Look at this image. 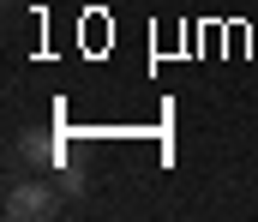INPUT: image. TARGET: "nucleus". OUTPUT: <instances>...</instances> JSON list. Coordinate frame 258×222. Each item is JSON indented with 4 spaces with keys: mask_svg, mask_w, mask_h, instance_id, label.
Returning a JSON list of instances; mask_svg holds the SVG:
<instances>
[{
    "mask_svg": "<svg viewBox=\"0 0 258 222\" xmlns=\"http://www.w3.org/2000/svg\"><path fill=\"white\" fill-rule=\"evenodd\" d=\"M0 210H6L12 222H42V216H54V210H60V198H54V186H48V180H12Z\"/></svg>",
    "mask_w": 258,
    "mask_h": 222,
    "instance_id": "obj_1",
    "label": "nucleus"
},
{
    "mask_svg": "<svg viewBox=\"0 0 258 222\" xmlns=\"http://www.w3.org/2000/svg\"><path fill=\"white\" fill-rule=\"evenodd\" d=\"M18 156H24V162H36V168H48V162H54V144H48V138H36V132H24V138H18Z\"/></svg>",
    "mask_w": 258,
    "mask_h": 222,
    "instance_id": "obj_2",
    "label": "nucleus"
},
{
    "mask_svg": "<svg viewBox=\"0 0 258 222\" xmlns=\"http://www.w3.org/2000/svg\"><path fill=\"white\" fill-rule=\"evenodd\" d=\"M60 192H66V198H84V192H90V180H78V174H60Z\"/></svg>",
    "mask_w": 258,
    "mask_h": 222,
    "instance_id": "obj_3",
    "label": "nucleus"
}]
</instances>
